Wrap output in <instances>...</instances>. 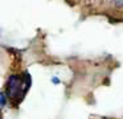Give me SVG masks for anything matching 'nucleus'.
Here are the masks:
<instances>
[{
	"label": "nucleus",
	"instance_id": "nucleus-1",
	"mask_svg": "<svg viewBox=\"0 0 123 119\" xmlns=\"http://www.w3.org/2000/svg\"><path fill=\"white\" fill-rule=\"evenodd\" d=\"M31 87V77L28 73L13 74L8 78L6 85V95L13 105H19L25 98L28 89Z\"/></svg>",
	"mask_w": 123,
	"mask_h": 119
},
{
	"label": "nucleus",
	"instance_id": "nucleus-2",
	"mask_svg": "<svg viewBox=\"0 0 123 119\" xmlns=\"http://www.w3.org/2000/svg\"><path fill=\"white\" fill-rule=\"evenodd\" d=\"M7 105V98H6V94L4 93H0V106L3 107V106Z\"/></svg>",
	"mask_w": 123,
	"mask_h": 119
},
{
	"label": "nucleus",
	"instance_id": "nucleus-3",
	"mask_svg": "<svg viewBox=\"0 0 123 119\" xmlns=\"http://www.w3.org/2000/svg\"><path fill=\"white\" fill-rule=\"evenodd\" d=\"M0 119H1V116H0Z\"/></svg>",
	"mask_w": 123,
	"mask_h": 119
},
{
	"label": "nucleus",
	"instance_id": "nucleus-4",
	"mask_svg": "<svg viewBox=\"0 0 123 119\" xmlns=\"http://www.w3.org/2000/svg\"><path fill=\"white\" fill-rule=\"evenodd\" d=\"M119 1H120V0H119ZM122 1H123V0H122Z\"/></svg>",
	"mask_w": 123,
	"mask_h": 119
}]
</instances>
